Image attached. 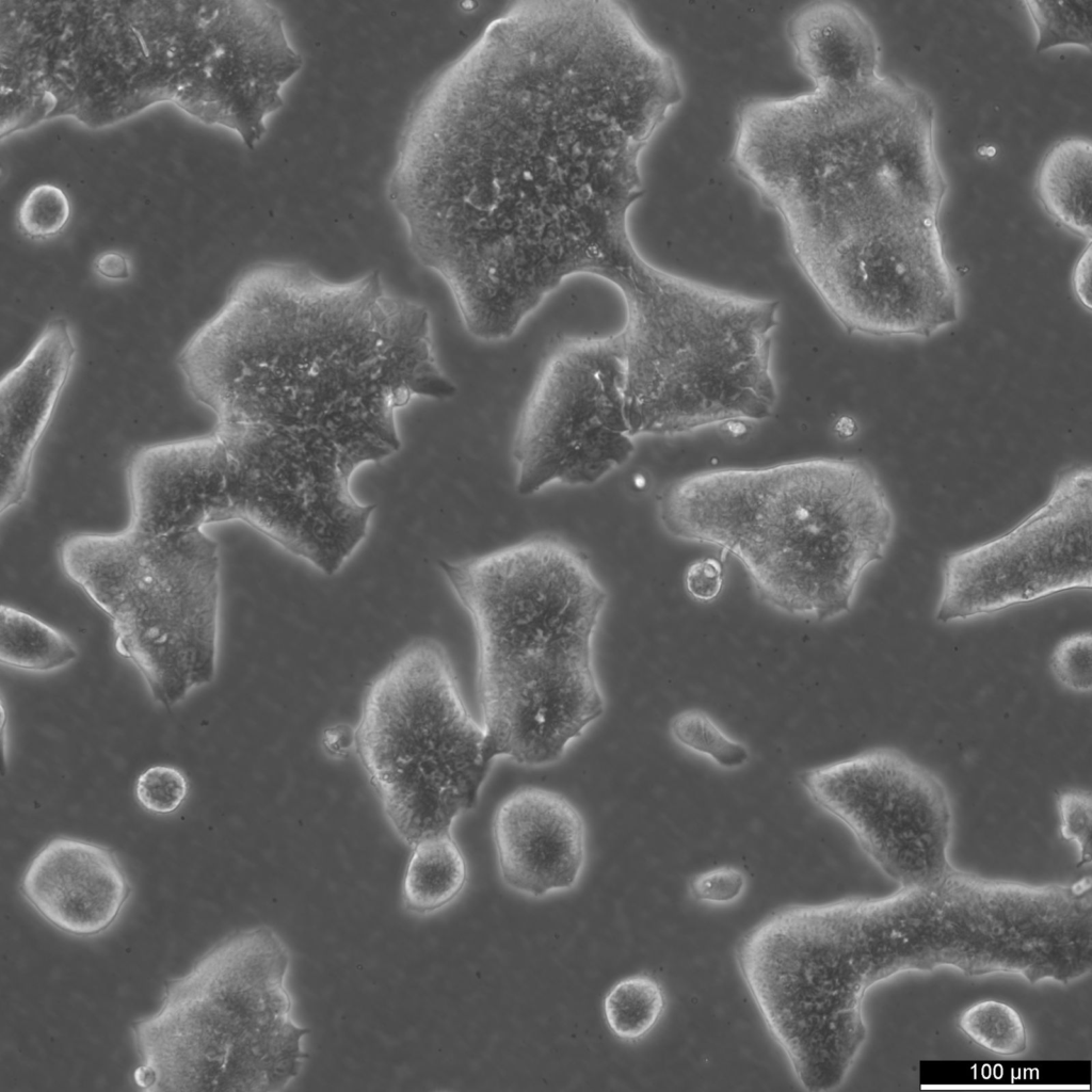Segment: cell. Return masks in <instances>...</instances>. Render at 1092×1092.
I'll use <instances>...</instances> for the list:
<instances>
[{
    "label": "cell",
    "mask_w": 1092,
    "mask_h": 1092,
    "mask_svg": "<svg viewBox=\"0 0 1092 1092\" xmlns=\"http://www.w3.org/2000/svg\"><path fill=\"white\" fill-rule=\"evenodd\" d=\"M689 595L700 601L716 599L724 585V568L720 560L700 558L690 563L684 576Z\"/></svg>",
    "instance_id": "f546056e"
},
{
    "label": "cell",
    "mask_w": 1092,
    "mask_h": 1092,
    "mask_svg": "<svg viewBox=\"0 0 1092 1092\" xmlns=\"http://www.w3.org/2000/svg\"><path fill=\"white\" fill-rule=\"evenodd\" d=\"M353 751L394 834L410 848L452 833L478 801L492 764L446 648L410 642L367 686Z\"/></svg>",
    "instance_id": "9c48e42d"
},
{
    "label": "cell",
    "mask_w": 1092,
    "mask_h": 1092,
    "mask_svg": "<svg viewBox=\"0 0 1092 1092\" xmlns=\"http://www.w3.org/2000/svg\"><path fill=\"white\" fill-rule=\"evenodd\" d=\"M669 730L679 746L709 760L720 769L738 770L750 761L749 748L724 732L703 710L687 709L676 713L670 721Z\"/></svg>",
    "instance_id": "603a6c76"
},
{
    "label": "cell",
    "mask_w": 1092,
    "mask_h": 1092,
    "mask_svg": "<svg viewBox=\"0 0 1092 1092\" xmlns=\"http://www.w3.org/2000/svg\"><path fill=\"white\" fill-rule=\"evenodd\" d=\"M221 472V447L213 431L140 448L127 468V527L163 535L216 523Z\"/></svg>",
    "instance_id": "2e32d148"
},
{
    "label": "cell",
    "mask_w": 1092,
    "mask_h": 1092,
    "mask_svg": "<svg viewBox=\"0 0 1092 1092\" xmlns=\"http://www.w3.org/2000/svg\"><path fill=\"white\" fill-rule=\"evenodd\" d=\"M78 657L75 644L61 631L37 617L2 605L0 609V661L17 670L48 673L63 669Z\"/></svg>",
    "instance_id": "ffe728a7"
},
{
    "label": "cell",
    "mask_w": 1092,
    "mask_h": 1092,
    "mask_svg": "<svg viewBox=\"0 0 1092 1092\" xmlns=\"http://www.w3.org/2000/svg\"><path fill=\"white\" fill-rule=\"evenodd\" d=\"M176 365L213 431L259 455L354 470L401 448L397 412L446 400L428 308L391 294L378 270L347 282L257 263L184 342Z\"/></svg>",
    "instance_id": "7a4b0ae2"
},
{
    "label": "cell",
    "mask_w": 1092,
    "mask_h": 1092,
    "mask_svg": "<svg viewBox=\"0 0 1092 1092\" xmlns=\"http://www.w3.org/2000/svg\"><path fill=\"white\" fill-rule=\"evenodd\" d=\"M30 906L50 926L89 938L108 931L123 914L131 892L116 854L100 844L68 836L48 840L20 880Z\"/></svg>",
    "instance_id": "9a60e30c"
},
{
    "label": "cell",
    "mask_w": 1092,
    "mask_h": 1092,
    "mask_svg": "<svg viewBox=\"0 0 1092 1092\" xmlns=\"http://www.w3.org/2000/svg\"><path fill=\"white\" fill-rule=\"evenodd\" d=\"M958 1027L977 1046L1001 1057L1026 1051L1028 1033L1015 1008L997 999L979 1000L959 1015Z\"/></svg>",
    "instance_id": "7402d4cb"
},
{
    "label": "cell",
    "mask_w": 1092,
    "mask_h": 1092,
    "mask_svg": "<svg viewBox=\"0 0 1092 1092\" xmlns=\"http://www.w3.org/2000/svg\"><path fill=\"white\" fill-rule=\"evenodd\" d=\"M66 576L110 617L115 648L171 708L215 676L220 550L203 529L81 532L60 547Z\"/></svg>",
    "instance_id": "ba28073f"
},
{
    "label": "cell",
    "mask_w": 1092,
    "mask_h": 1092,
    "mask_svg": "<svg viewBox=\"0 0 1092 1092\" xmlns=\"http://www.w3.org/2000/svg\"><path fill=\"white\" fill-rule=\"evenodd\" d=\"M1035 31V51L1092 48V1H1024Z\"/></svg>",
    "instance_id": "cb8c5ba5"
},
{
    "label": "cell",
    "mask_w": 1092,
    "mask_h": 1092,
    "mask_svg": "<svg viewBox=\"0 0 1092 1092\" xmlns=\"http://www.w3.org/2000/svg\"><path fill=\"white\" fill-rule=\"evenodd\" d=\"M682 94L617 9L512 3L408 110L387 195L411 252L441 277L505 278L627 228L642 152Z\"/></svg>",
    "instance_id": "6da1fadb"
},
{
    "label": "cell",
    "mask_w": 1092,
    "mask_h": 1092,
    "mask_svg": "<svg viewBox=\"0 0 1092 1092\" xmlns=\"http://www.w3.org/2000/svg\"><path fill=\"white\" fill-rule=\"evenodd\" d=\"M438 566L473 627L486 759L558 761L606 708L593 641L608 593L587 556L539 534Z\"/></svg>",
    "instance_id": "277c9868"
},
{
    "label": "cell",
    "mask_w": 1092,
    "mask_h": 1092,
    "mask_svg": "<svg viewBox=\"0 0 1092 1092\" xmlns=\"http://www.w3.org/2000/svg\"><path fill=\"white\" fill-rule=\"evenodd\" d=\"M93 268L97 276L110 283L126 282L132 272L129 257L118 251L100 253L95 258Z\"/></svg>",
    "instance_id": "4dcf8cb0"
},
{
    "label": "cell",
    "mask_w": 1092,
    "mask_h": 1092,
    "mask_svg": "<svg viewBox=\"0 0 1092 1092\" xmlns=\"http://www.w3.org/2000/svg\"><path fill=\"white\" fill-rule=\"evenodd\" d=\"M748 888L745 872L732 865L710 868L695 874L688 884L691 898L711 906L730 905L743 897Z\"/></svg>",
    "instance_id": "f1b7e54d"
},
{
    "label": "cell",
    "mask_w": 1092,
    "mask_h": 1092,
    "mask_svg": "<svg viewBox=\"0 0 1092 1092\" xmlns=\"http://www.w3.org/2000/svg\"><path fill=\"white\" fill-rule=\"evenodd\" d=\"M290 953L269 926L237 931L165 986L131 1039L139 1089L149 1092L285 1089L301 1073L309 1030L292 1016Z\"/></svg>",
    "instance_id": "8992f818"
},
{
    "label": "cell",
    "mask_w": 1092,
    "mask_h": 1092,
    "mask_svg": "<svg viewBox=\"0 0 1092 1092\" xmlns=\"http://www.w3.org/2000/svg\"><path fill=\"white\" fill-rule=\"evenodd\" d=\"M77 352L70 322L61 316L51 318L1 380V514L27 495L35 452L69 382Z\"/></svg>",
    "instance_id": "5bb4252c"
},
{
    "label": "cell",
    "mask_w": 1092,
    "mask_h": 1092,
    "mask_svg": "<svg viewBox=\"0 0 1092 1092\" xmlns=\"http://www.w3.org/2000/svg\"><path fill=\"white\" fill-rule=\"evenodd\" d=\"M1092 146L1083 138H1065L1044 155L1035 176V194L1045 212L1072 234L1091 241Z\"/></svg>",
    "instance_id": "ac0fdd59"
},
{
    "label": "cell",
    "mask_w": 1092,
    "mask_h": 1092,
    "mask_svg": "<svg viewBox=\"0 0 1092 1092\" xmlns=\"http://www.w3.org/2000/svg\"><path fill=\"white\" fill-rule=\"evenodd\" d=\"M1092 471L1062 470L1046 499L1003 533L946 557L934 617L951 624L1092 583Z\"/></svg>",
    "instance_id": "8fae6325"
},
{
    "label": "cell",
    "mask_w": 1092,
    "mask_h": 1092,
    "mask_svg": "<svg viewBox=\"0 0 1092 1092\" xmlns=\"http://www.w3.org/2000/svg\"><path fill=\"white\" fill-rule=\"evenodd\" d=\"M1060 834L1078 850V866L1091 864L1092 798L1090 791L1069 789L1057 797Z\"/></svg>",
    "instance_id": "83f0119b"
},
{
    "label": "cell",
    "mask_w": 1092,
    "mask_h": 1092,
    "mask_svg": "<svg viewBox=\"0 0 1092 1092\" xmlns=\"http://www.w3.org/2000/svg\"><path fill=\"white\" fill-rule=\"evenodd\" d=\"M189 791L186 775L177 768L157 765L143 771L135 783V798L146 810L167 815L177 810Z\"/></svg>",
    "instance_id": "484cf974"
},
{
    "label": "cell",
    "mask_w": 1092,
    "mask_h": 1092,
    "mask_svg": "<svg viewBox=\"0 0 1092 1092\" xmlns=\"http://www.w3.org/2000/svg\"><path fill=\"white\" fill-rule=\"evenodd\" d=\"M786 36L797 67L814 89H853L881 76L877 34L850 3L804 4L788 18Z\"/></svg>",
    "instance_id": "e0dca14e"
},
{
    "label": "cell",
    "mask_w": 1092,
    "mask_h": 1092,
    "mask_svg": "<svg viewBox=\"0 0 1092 1092\" xmlns=\"http://www.w3.org/2000/svg\"><path fill=\"white\" fill-rule=\"evenodd\" d=\"M657 516L670 536L737 559L767 605L818 622L851 610L895 531L878 473L853 457L693 472L660 492Z\"/></svg>",
    "instance_id": "5b68a950"
},
{
    "label": "cell",
    "mask_w": 1092,
    "mask_h": 1092,
    "mask_svg": "<svg viewBox=\"0 0 1092 1092\" xmlns=\"http://www.w3.org/2000/svg\"><path fill=\"white\" fill-rule=\"evenodd\" d=\"M467 863L452 833L427 837L411 847L401 886L404 909L418 916L454 901L467 882Z\"/></svg>",
    "instance_id": "d6986e66"
},
{
    "label": "cell",
    "mask_w": 1092,
    "mask_h": 1092,
    "mask_svg": "<svg viewBox=\"0 0 1092 1092\" xmlns=\"http://www.w3.org/2000/svg\"><path fill=\"white\" fill-rule=\"evenodd\" d=\"M1091 241L1077 259L1072 271V288L1079 303L1091 309Z\"/></svg>",
    "instance_id": "1f68e13d"
},
{
    "label": "cell",
    "mask_w": 1092,
    "mask_h": 1092,
    "mask_svg": "<svg viewBox=\"0 0 1092 1092\" xmlns=\"http://www.w3.org/2000/svg\"><path fill=\"white\" fill-rule=\"evenodd\" d=\"M730 159L781 218L794 261L885 219L940 218L947 192L933 102L895 76L745 100Z\"/></svg>",
    "instance_id": "3957f363"
},
{
    "label": "cell",
    "mask_w": 1092,
    "mask_h": 1092,
    "mask_svg": "<svg viewBox=\"0 0 1092 1092\" xmlns=\"http://www.w3.org/2000/svg\"><path fill=\"white\" fill-rule=\"evenodd\" d=\"M667 1009L662 984L648 974L625 977L610 987L603 1010L612 1033L625 1042H638L658 1025Z\"/></svg>",
    "instance_id": "44dd1931"
},
{
    "label": "cell",
    "mask_w": 1092,
    "mask_h": 1092,
    "mask_svg": "<svg viewBox=\"0 0 1092 1092\" xmlns=\"http://www.w3.org/2000/svg\"><path fill=\"white\" fill-rule=\"evenodd\" d=\"M1092 638L1090 631L1073 633L1060 640L1049 659L1054 677L1064 688L1088 693L1092 688Z\"/></svg>",
    "instance_id": "4316f807"
},
{
    "label": "cell",
    "mask_w": 1092,
    "mask_h": 1092,
    "mask_svg": "<svg viewBox=\"0 0 1092 1092\" xmlns=\"http://www.w3.org/2000/svg\"><path fill=\"white\" fill-rule=\"evenodd\" d=\"M624 354L616 333L567 341L549 357L512 440L518 495L593 485L629 461Z\"/></svg>",
    "instance_id": "30bf717a"
},
{
    "label": "cell",
    "mask_w": 1092,
    "mask_h": 1092,
    "mask_svg": "<svg viewBox=\"0 0 1092 1092\" xmlns=\"http://www.w3.org/2000/svg\"><path fill=\"white\" fill-rule=\"evenodd\" d=\"M493 837L499 873L518 894L541 898L573 888L585 860V825L561 793L528 786L496 808Z\"/></svg>",
    "instance_id": "4fadbf2b"
},
{
    "label": "cell",
    "mask_w": 1092,
    "mask_h": 1092,
    "mask_svg": "<svg viewBox=\"0 0 1092 1092\" xmlns=\"http://www.w3.org/2000/svg\"><path fill=\"white\" fill-rule=\"evenodd\" d=\"M648 299L619 332L632 437L678 435L772 415L777 300L664 270Z\"/></svg>",
    "instance_id": "52a82bcc"
},
{
    "label": "cell",
    "mask_w": 1092,
    "mask_h": 1092,
    "mask_svg": "<svg viewBox=\"0 0 1092 1092\" xmlns=\"http://www.w3.org/2000/svg\"><path fill=\"white\" fill-rule=\"evenodd\" d=\"M810 801L839 821L899 886L928 885L949 861L952 808L943 782L894 748H874L804 770Z\"/></svg>",
    "instance_id": "7c38bea8"
},
{
    "label": "cell",
    "mask_w": 1092,
    "mask_h": 1092,
    "mask_svg": "<svg viewBox=\"0 0 1092 1092\" xmlns=\"http://www.w3.org/2000/svg\"><path fill=\"white\" fill-rule=\"evenodd\" d=\"M70 218V204L64 191L51 183L32 188L23 197L17 214L21 232L32 240H48L61 234Z\"/></svg>",
    "instance_id": "d4e9b609"
}]
</instances>
